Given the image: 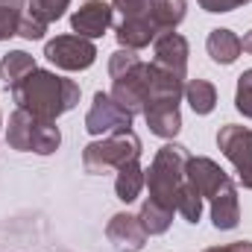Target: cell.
<instances>
[{"label": "cell", "instance_id": "6da1fadb", "mask_svg": "<svg viewBox=\"0 0 252 252\" xmlns=\"http://www.w3.org/2000/svg\"><path fill=\"white\" fill-rule=\"evenodd\" d=\"M9 91H12V100L18 103V109L30 112L35 118H44V121L62 118L79 103V85L73 79L56 76L53 70H44V67H35L32 73H27Z\"/></svg>", "mask_w": 252, "mask_h": 252}, {"label": "cell", "instance_id": "7a4b0ae2", "mask_svg": "<svg viewBox=\"0 0 252 252\" xmlns=\"http://www.w3.org/2000/svg\"><path fill=\"white\" fill-rule=\"evenodd\" d=\"M188 161H190L188 147H182V144H164L156 153L150 170H144V176H147L144 185L150 190V199H156V202H161V205H167V208L176 211V193H179V185L185 182Z\"/></svg>", "mask_w": 252, "mask_h": 252}, {"label": "cell", "instance_id": "3957f363", "mask_svg": "<svg viewBox=\"0 0 252 252\" xmlns=\"http://www.w3.org/2000/svg\"><path fill=\"white\" fill-rule=\"evenodd\" d=\"M6 144L18 153H35V156H50L62 144V132L56 121L35 118L24 109L12 112L9 126H6Z\"/></svg>", "mask_w": 252, "mask_h": 252}, {"label": "cell", "instance_id": "277c9868", "mask_svg": "<svg viewBox=\"0 0 252 252\" xmlns=\"http://www.w3.org/2000/svg\"><path fill=\"white\" fill-rule=\"evenodd\" d=\"M141 158V138L126 129V132H115V135H106L103 141H91L85 150H82V164L88 173H109V170H118L129 161H138Z\"/></svg>", "mask_w": 252, "mask_h": 252}, {"label": "cell", "instance_id": "5b68a950", "mask_svg": "<svg viewBox=\"0 0 252 252\" xmlns=\"http://www.w3.org/2000/svg\"><path fill=\"white\" fill-rule=\"evenodd\" d=\"M217 147L235 164L241 185L252 190V129L238 124H226L217 132Z\"/></svg>", "mask_w": 252, "mask_h": 252}, {"label": "cell", "instance_id": "8992f818", "mask_svg": "<svg viewBox=\"0 0 252 252\" xmlns=\"http://www.w3.org/2000/svg\"><path fill=\"white\" fill-rule=\"evenodd\" d=\"M44 56L59 70H85L97 59V47L91 38L82 35H56L53 41L44 44Z\"/></svg>", "mask_w": 252, "mask_h": 252}, {"label": "cell", "instance_id": "52a82bcc", "mask_svg": "<svg viewBox=\"0 0 252 252\" xmlns=\"http://www.w3.org/2000/svg\"><path fill=\"white\" fill-rule=\"evenodd\" d=\"M132 118L135 115H129L112 94L97 91L94 94V103H91V109L85 115V129L91 135H115V132L132 129Z\"/></svg>", "mask_w": 252, "mask_h": 252}, {"label": "cell", "instance_id": "ba28073f", "mask_svg": "<svg viewBox=\"0 0 252 252\" xmlns=\"http://www.w3.org/2000/svg\"><path fill=\"white\" fill-rule=\"evenodd\" d=\"M112 24H115V9L106 0H85L70 15V27L82 38H100Z\"/></svg>", "mask_w": 252, "mask_h": 252}, {"label": "cell", "instance_id": "9c48e42d", "mask_svg": "<svg viewBox=\"0 0 252 252\" xmlns=\"http://www.w3.org/2000/svg\"><path fill=\"white\" fill-rule=\"evenodd\" d=\"M153 64L185 79V73H188V41H185V35H179L173 30L161 32L153 41Z\"/></svg>", "mask_w": 252, "mask_h": 252}, {"label": "cell", "instance_id": "30bf717a", "mask_svg": "<svg viewBox=\"0 0 252 252\" xmlns=\"http://www.w3.org/2000/svg\"><path fill=\"white\" fill-rule=\"evenodd\" d=\"M106 238L115 244V250L118 252H141L144 250V244H147V229L141 226V220L135 217V214H115L112 220H109V226H106Z\"/></svg>", "mask_w": 252, "mask_h": 252}, {"label": "cell", "instance_id": "8fae6325", "mask_svg": "<svg viewBox=\"0 0 252 252\" xmlns=\"http://www.w3.org/2000/svg\"><path fill=\"white\" fill-rule=\"evenodd\" d=\"M115 35H118L121 47H126V50H141L150 41H156L161 35V30L156 27L153 15L147 12V15H135V18H121L118 27H115Z\"/></svg>", "mask_w": 252, "mask_h": 252}, {"label": "cell", "instance_id": "7c38bea8", "mask_svg": "<svg viewBox=\"0 0 252 252\" xmlns=\"http://www.w3.org/2000/svg\"><path fill=\"white\" fill-rule=\"evenodd\" d=\"M185 176H188L190 185L199 190V196H202V199H211V196L217 193V188L229 179V173H226L214 158H205V156H196V158L190 156Z\"/></svg>", "mask_w": 252, "mask_h": 252}, {"label": "cell", "instance_id": "4fadbf2b", "mask_svg": "<svg viewBox=\"0 0 252 252\" xmlns=\"http://www.w3.org/2000/svg\"><path fill=\"white\" fill-rule=\"evenodd\" d=\"M211 223L220 232H229L241 223V205H238V188L232 179H226L217 193L211 196Z\"/></svg>", "mask_w": 252, "mask_h": 252}, {"label": "cell", "instance_id": "5bb4252c", "mask_svg": "<svg viewBox=\"0 0 252 252\" xmlns=\"http://www.w3.org/2000/svg\"><path fill=\"white\" fill-rule=\"evenodd\" d=\"M144 118L153 135L158 138H176L179 129H182V115H179V106L173 103H158V106H147L144 109Z\"/></svg>", "mask_w": 252, "mask_h": 252}, {"label": "cell", "instance_id": "9a60e30c", "mask_svg": "<svg viewBox=\"0 0 252 252\" xmlns=\"http://www.w3.org/2000/svg\"><path fill=\"white\" fill-rule=\"evenodd\" d=\"M205 47H208V56H211L217 64H232V62H238V56L244 53V44H241V38H238L232 30H223V27L208 32V41H205Z\"/></svg>", "mask_w": 252, "mask_h": 252}, {"label": "cell", "instance_id": "2e32d148", "mask_svg": "<svg viewBox=\"0 0 252 252\" xmlns=\"http://www.w3.org/2000/svg\"><path fill=\"white\" fill-rule=\"evenodd\" d=\"M185 12H188V3H185V0H153V3H150V15H153L156 27H158L161 32L176 30V27L185 21Z\"/></svg>", "mask_w": 252, "mask_h": 252}, {"label": "cell", "instance_id": "e0dca14e", "mask_svg": "<svg viewBox=\"0 0 252 252\" xmlns=\"http://www.w3.org/2000/svg\"><path fill=\"white\" fill-rule=\"evenodd\" d=\"M138 220L147 229V235H164L170 229V223H173V208H167V205H161V202H156V199L147 196L144 205H141Z\"/></svg>", "mask_w": 252, "mask_h": 252}, {"label": "cell", "instance_id": "ac0fdd59", "mask_svg": "<svg viewBox=\"0 0 252 252\" xmlns=\"http://www.w3.org/2000/svg\"><path fill=\"white\" fill-rule=\"evenodd\" d=\"M144 170H141V164L138 161H129L124 167H118V179H115V193H118V199L121 202H132V199H138V193L144 188Z\"/></svg>", "mask_w": 252, "mask_h": 252}, {"label": "cell", "instance_id": "d6986e66", "mask_svg": "<svg viewBox=\"0 0 252 252\" xmlns=\"http://www.w3.org/2000/svg\"><path fill=\"white\" fill-rule=\"evenodd\" d=\"M38 64L35 59L30 56V53H24V50H12V53H6L3 59H0V76H3V82H6V88H12L15 82H21L27 73H32Z\"/></svg>", "mask_w": 252, "mask_h": 252}, {"label": "cell", "instance_id": "ffe728a7", "mask_svg": "<svg viewBox=\"0 0 252 252\" xmlns=\"http://www.w3.org/2000/svg\"><path fill=\"white\" fill-rule=\"evenodd\" d=\"M185 100L190 103L193 115H211L217 106V88L208 79H190L185 85Z\"/></svg>", "mask_w": 252, "mask_h": 252}, {"label": "cell", "instance_id": "44dd1931", "mask_svg": "<svg viewBox=\"0 0 252 252\" xmlns=\"http://www.w3.org/2000/svg\"><path fill=\"white\" fill-rule=\"evenodd\" d=\"M176 211H179L188 223H199V217H202V196H199V190L188 182V176H185V182L179 185V193H176Z\"/></svg>", "mask_w": 252, "mask_h": 252}, {"label": "cell", "instance_id": "7402d4cb", "mask_svg": "<svg viewBox=\"0 0 252 252\" xmlns=\"http://www.w3.org/2000/svg\"><path fill=\"white\" fill-rule=\"evenodd\" d=\"M70 6V0H30V15L44 21V24H53L64 15V9Z\"/></svg>", "mask_w": 252, "mask_h": 252}, {"label": "cell", "instance_id": "603a6c76", "mask_svg": "<svg viewBox=\"0 0 252 252\" xmlns=\"http://www.w3.org/2000/svg\"><path fill=\"white\" fill-rule=\"evenodd\" d=\"M235 109L252 121V67L238 76V91H235Z\"/></svg>", "mask_w": 252, "mask_h": 252}, {"label": "cell", "instance_id": "cb8c5ba5", "mask_svg": "<svg viewBox=\"0 0 252 252\" xmlns=\"http://www.w3.org/2000/svg\"><path fill=\"white\" fill-rule=\"evenodd\" d=\"M44 32H47V24H44V21L32 18L30 12H24V15H21V24H18V35H24L27 41H38V38H44Z\"/></svg>", "mask_w": 252, "mask_h": 252}, {"label": "cell", "instance_id": "d4e9b609", "mask_svg": "<svg viewBox=\"0 0 252 252\" xmlns=\"http://www.w3.org/2000/svg\"><path fill=\"white\" fill-rule=\"evenodd\" d=\"M21 9H12V6H0V41L18 35V24H21Z\"/></svg>", "mask_w": 252, "mask_h": 252}, {"label": "cell", "instance_id": "484cf974", "mask_svg": "<svg viewBox=\"0 0 252 252\" xmlns=\"http://www.w3.org/2000/svg\"><path fill=\"white\" fill-rule=\"evenodd\" d=\"M153 0H112V9L121 12V18H135V15H147Z\"/></svg>", "mask_w": 252, "mask_h": 252}, {"label": "cell", "instance_id": "4316f807", "mask_svg": "<svg viewBox=\"0 0 252 252\" xmlns=\"http://www.w3.org/2000/svg\"><path fill=\"white\" fill-rule=\"evenodd\" d=\"M205 12H232V9H238V6H247L252 0H196Z\"/></svg>", "mask_w": 252, "mask_h": 252}, {"label": "cell", "instance_id": "83f0119b", "mask_svg": "<svg viewBox=\"0 0 252 252\" xmlns=\"http://www.w3.org/2000/svg\"><path fill=\"white\" fill-rule=\"evenodd\" d=\"M241 44H244V50H247V53H252V30L244 35V38H241Z\"/></svg>", "mask_w": 252, "mask_h": 252}, {"label": "cell", "instance_id": "f1b7e54d", "mask_svg": "<svg viewBox=\"0 0 252 252\" xmlns=\"http://www.w3.org/2000/svg\"><path fill=\"white\" fill-rule=\"evenodd\" d=\"M205 252H238V247L229 244V247H211V250H205Z\"/></svg>", "mask_w": 252, "mask_h": 252}, {"label": "cell", "instance_id": "f546056e", "mask_svg": "<svg viewBox=\"0 0 252 252\" xmlns=\"http://www.w3.org/2000/svg\"><path fill=\"white\" fill-rule=\"evenodd\" d=\"M235 247H238V252H252V241H238Z\"/></svg>", "mask_w": 252, "mask_h": 252}]
</instances>
